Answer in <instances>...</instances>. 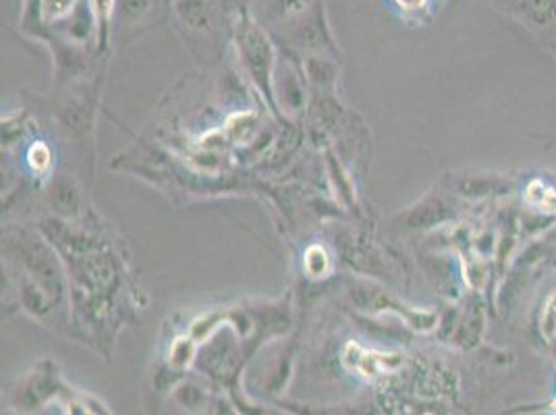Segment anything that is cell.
Instances as JSON below:
<instances>
[{
	"mask_svg": "<svg viewBox=\"0 0 556 415\" xmlns=\"http://www.w3.org/2000/svg\"><path fill=\"white\" fill-rule=\"evenodd\" d=\"M508 11L530 29L556 25V0H508Z\"/></svg>",
	"mask_w": 556,
	"mask_h": 415,
	"instance_id": "cell-1",
	"label": "cell"
},
{
	"mask_svg": "<svg viewBox=\"0 0 556 415\" xmlns=\"http://www.w3.org/2000/svg\"><path fill=\"white\" fill-rule=\"evenodd\" d=\"M347 351H351L353 355L345 353V362L349 364L351 369L360 372L362 376L367 378H376V376H383L385 372H390L395 367L401 366V360H390L395 355H378V353H367L360 349L358 345H349Z\"/></svg>",
	"mask_w": 556,
	"mask_h": 415,
	"instance_id": "cell-2",
	"label": "cell"
},
{
	"mask_svg": "<svg viewBox=\"0 0 556 415\" xmlns=\"http://www.w3.org/2000/svg\"><path fill=\"white\" fill-rule=\"evenodd\" d=\"M523 202L533 212L555 217L556 215V187L546 183L544 179L532 181L526 192H523Z\"/></svg>",
	"mask_w": 556,
	"mask_h": 415,
	"instance_id": "cell-3",
	"label": "cell"
},
{
	"mask_svg": "<svg viewBox=\"0 0 556 415\" xmlns=\"http://www.w3.org/2000/svg\"><path fill=\"white\" fill-rule=\"evenodd\" d=\"M538 330L546 342H556V289L546 297L540 316H538Z\"/></svg>",
	"mask_w": 556,
	"mask_h": 415,
	"instance_id": "cell-4",
	"label": "cell"
},
{
	"mask_svg": "<svg viewBox=\"0 0 556 415\" xmlns=\"http://www.w3.org/2000/svg\"><path fill=\"white\" fill-rule=\"evenodd\" d=\"M181 17L194 27H202L208 22V9L206 0H177Z\"/></svg>",
	"mask_w": 556,
	"mask_h": 415,
	"instance_id": "cell-5",
	"label": "cell"
},
{
	"mask_svg": "<svg viewBox=\"0 0 556 415\" xmlns=\"http://www.w3.org/2000/svg\"><path fill=\"white\" fill-rule=\"evenodd\" d=\"M75 0H42V13L47 20H59L72 11Z\"/></svg>",
	"mask_w": 556,
	"mask_h": 415,
	"instance_id": "cell-6",
	"label": "cell"
},
{
	"mask_svg": "<svg viewBox=\"0 0 556 415\" xmlns=\"http://www.w3.org/2000/svg\"><path fill=\"white\" fill-rule=\"evenodd\" d=\"M29 160H31V165H34L38 171L47 169L50 163L49 147L44 146V144H38V146L31 147V152H29Z\"/></svg>",
	"mask_w": 556,
	"mask_h": 415,
	"instance_id": "cell-7",
	"label": "cell"
},
{
	"mask_svg": "<svg viewBox=\"0 0 556 415\" xmlns=\"http://www.w3.org/2000/svg\"><path fill=\"white\" fill-rule=\"evenodd\" d=\"M113 7H115V0H94V11H96L100 27H106V22L113 15Z\"/></svg>",
	"mask_w": 556,
	"mask_h": 415,
	"instance_id": "cell-8",
	"label": "cell"
},
{
	"mask_svg": "<svg viewBox=\"0 0 556 415\" xmlns=\"http://www.w3.org/2000/svg\"><path fill=\"white\" fill-rule=\"evenodd\" d=\"M145 7H147V0H125V11L131 15L144 13Z\"/></svg>",
	"mask_w": 556,
	"mask_h": 415,
	"instance_id": "cell-9",
	"label": "cell"
},
{
	"mask_svg": "<svg viewBox=\"0 0 556 415\" xmlns=\"http://www.w3.org/2000/svg\"><path fill=\"white\" fill-rule=\"evenodd\" d=\"M405 11H422L430 0H395Z\"/></svg>",
	"mask_w": 556,
	"mask_h": 415,
	"instance_id": "cell-10",
	"label": "cell"
},
{
	"mask_svg": "<svg viewBox=\"0 0 556 415\" xmlns=\"http://www.w3.org/2000/svg\"><path fill=\"white\" fill-rule=\"evenodd\" d=\"M548 407H551V410H548V412H551V414H553V415H556V399H555V401H553V403H551V405H548Z\"/></svg>",
	"mask_w": 556,
	"mask_h": 415,
	"instance_id": "cell-11",
	"label": "cell"
}]
</instances>
